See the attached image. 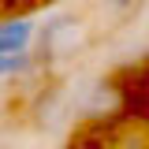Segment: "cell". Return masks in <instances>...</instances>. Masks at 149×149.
<instances>
[{
    "mask_svg": "<svg viewBox=\"0 0 149 149\" xmlns=\"http://www.w3.org/2000/svg\"><path fill=\"white\" fill-rule=\"evenodd\" d=\"M82 45H86V22L78 15H56V19H49L45 30H41L37 60H41V63H63V60H71Z\"/></svg>",
    "mask_w": 149,
    "mask_h": 149,
    "instance_id": "cell-1",
    "label": "cell"
},
{
    "mask_svg": "<svg viewBox=\"0 0 149 149\" xmlns=\"http://www.w3.org/2000/svg\"><path fill=\"white\" fill-rule=\"evenodd\" d=\"M34 41V22L30 19H8L0 22V52H26Z\"/></svg>",
    "mask_w": 149,
    "mask_h": 149,
    "instance_id": "cell-2",
    "label": "cell"
},
{
    "mask_svg": "<svg viewBox=\"0 0 149 149\" xmlns=\"http://www.w3.org/2000/svg\"><path fill=\"white\" fill-rule=\"evenodd\" d=\"M34 67V56L26 52H0V78H11V74H26Z\"/></svg>",
    "mask_w": 149,
    "mask_h": 149,
    "instance_id": "cell-3",
    "label": "cell"
}]
</instances>
